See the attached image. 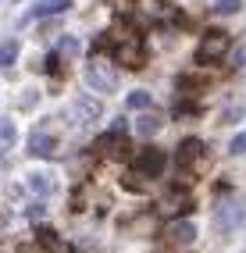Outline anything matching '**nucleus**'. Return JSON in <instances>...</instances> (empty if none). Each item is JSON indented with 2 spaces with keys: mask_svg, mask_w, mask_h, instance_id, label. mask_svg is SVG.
<instances>
[{
  "mask_svg": "<svg viewBox=\"0 0 246 253\" xmlns=\"http://www.w3.org/2000/svg\"><path fill=\"white\" fill-rule=\"evenodd\" d=\"M243 7V0H214V11L218 14H236Z\"/></svg>",
  "mask_w": 246,
  "mask_h": 253,
  "instance_id": "16",
  "label": "nucleus"
},
{
  "mask_svg": "<svg viewBox=\"0 0 246 253\" xmlns=\"http://www.w3.org/2000/svg\"><path fill=\"white\" fill-rule=\"evenodd\" d=\"M86 82H89L93 89L107 93V89H114V86H118V72L111 68V61H104V57H93V61L86 64Z\"/></svg>",
  "mask_w": 246,
  "mask_h": 253,
  "instance_id": "2",
  "label": "nucleus"
},
{
  "mask_svg": "<svg viewBox=\"0 0 246 253\" xmlns=\"http://www.w3.org/2000/svg\"><path fill=\"white\" fill-rule=\"evenodd\" d=\"M79 50H82V43H79L75 36H61V43H57V54H64V57H79Z\"/></svg>",
  "mask_w": 246,
  "mask_h": 253,
  "instance_id": "15",
  "label": "nucleus"
},
{
  "mask_svg": "<svg viewBox=\"0 0 246 253\" xmlns=\"http://www.w3.org/2000/svg\"><path fill=\"white\" fill-rule=\"evenodd\" d=\"M14 57H18V43L7 40V43H0V68H11Z\"/></svg>",
  "mask_w": 246,
  "mask_h": 253,
  "instance_id": "13",
  "label": "nucleus"
},
{
  "mask_svg": "<svg viewBox=\"0 0 246 253\" xmlns=\"http://www.w3.org/2000/svg\"><path fill=\"white\" fill-rule=\"evenodd\" d=\"M29 189L36 193V196L54 193V175H46V171H32V175H29Z\"/></svg>",
  "mask_w": 246,
  "mask_h": 253,
  "instance_id": "9",
  "label": "nucleus"
},
{
  "mask_svg": "<svg viewBox=\"0 0 246 253\" xmlns=\"http://www.w3.org/2000/svg\"><path fill=\"white\" fill-rule=\"evenodd\" d=\"M228 154H236V157H239V154H246V132H239V136L228 143Z\"/></svg>",
  "mask_w": 246,
  "mask_h": 253,
  "instance_id": "17",
  "label": "nucleus"
},
{
  "mask_svg": "<svg viewBox=\"0 0 246 253\" xmlns=\"http://www.w3.org/2000/svg\"><path fill=\"white\" fill-rule=\"evenodd\" d=\"M161 125L164 122H161L157 114H143L139 122H136V132H139V136H154V132H161Z\"/></svg>",
  "mask_w": 246,
  "mask_h": 253,
  "instance_id": "12",
  "label": "nucleus"
},
{
  "mask_svg": "<svg viewBox=\"0 0 246 253\" xmlns=\"http://www.w3.org/2000/svg\"><path fill=\"white\" fill-rule=\"evenodd\" d=\"M204 143L200 139H182V146H178V154H175V161L182 164V168H196V164H204Z\"/></svg>",
  "mask_w": 246,
  "mask_h": 253,
  "instance_id": "5",
  "label": "nucleus"
},
{
  "mask_svg": "<svg viewBox=\"0 0 246 253\" xmlns=\"http://www.w3.org/2000/svg\"><path fill=\"white\" fill-rule=\"evenodd\" d=\"M243 61H246V46H243V50H236V54H232V68H239Z\"/></svg>",
  "mask_w": 246,
  "mask_h": 253,
  "instance_id": "18",
  "label": "nucleus"
},
{
  "mask_svg": "<svg viewBox=\"0 0 246 253\" xmlns=\"http://www.w3.org/2000/svg\"><path fill=\"white\" fill-rule=\"evenodd\" d=\"M125 104L132 107V111H146V107H150V93H146V89H136V93L125 96Z\"/></svg>",
  "mask_w": 246,
  "mask_h": 253,
  "instance_id": "14",
  "label": "nucleus"
},
{
  "mask_svg": "<svg viewBox=\"0 0 246 253\" xmlns=\"http://www.w3.org/2000/svg\"><path fill=\"white\" fill-rule=\"evenodd\" d=\"M243 217H246V211L236 204V200H225V204L218 207V228L221 232H236L243 225Z\"/></svg>",
  "mask_w": 246,
  "mask_h": 253,
  "instance_id": "4",
  "label": "nucleus"
},
{
  "mask_svg": "<svg viewBox=\"0 0 246 253\" xmlns=\"http://www.w3.org/2000/svg\"><path fill=\"white\" fill-rule=\"evenodd\" d=\"M136 171L146 178H157L164 171V150H143V154H136Z\"/></svg>",
  "mask_w": 246,
  "mask_h": 253,
  "instance_id": "3",
  "label": "nucleus"
},
{
  "mask_svg": "<svg viewBox=\"0 0 246 253\" xmlns=\"http://www.w3.org/2000/svg\"><path fill=\"white\" fill-rule=\"evenodd\" d=\"M14 143H18V128H14L11 118H0V154H7Z\"/></svg>",
  "mask_w": 246,
  "mask_h": 253,
  "instance_id": "10",
  "label": "nucleus"
},
{
  "mask_svg": "<svg viewBox=\"0 0 246 253\" xmlns=\"http://www.w3.org/2000/svg\"><path fill=\"white\" fill-rule=\"evenodd\" d=\"M72 0H43V4L32 11V18H43V14H61V11H68Z\"/></svg>",
  "mask_w": 246,
  "mask_h": 253,
  "instance_id": "11",
  "label": "nucleus"
},
{
  "mask_svg": "<svg viewBox=\"0 0 246 253\" xmlns=\"http://www.w3.org/2000/svg\"><path fill=\"white\" fill-rule=\"evenodd\" d=\"M225 50H228V36L218 32V29H210V32H204L200 46H196V61L200 64H214V61L225 57Z\"/></svg>",
  "mask_w": 246,
  "mask_h": 253,
  "instance_id": "1",
  "label": "nucleus"
},
{
  "mask_svg": "<svg viewBox=\"0 0 246 253\" xmlns=\"http://www.w3.org/2000/svg\"><path fill=\"white\" fill-rule=\"evenodd\" d=\"M168 239L171 243H193L196 239V225L193 221H171L168 225Z\"/></svg>",
  "mask_w": 246,
  "mask_h": 253,
  "instance_id": "8",
  "label": "nucleus"
},
{
  "mask_svg": "<svg viewBox=\"0 0 246 253\" xmlns=\"http://www.w3.org/2000/svg\"><path fill=\"white\" fill-rule=\"evenodd\" d=\"M100 100H93V96H79L75 100V118H79V125H89V122H96L100 118Z\"/></svg>",
  "mask_w": 246,
  "mask_h": 253,
  "instance_id": "6",
  "label": "nucleus"
},
{
  "mask_svg": "<svg viewBox=\"0 0 246 253\" xmlns=\"http://www.w3.org/2000/svg\"><path fill=\"white\" fill-rule=\"evenodd\" d=\"M29 150L36 157H50L54 150H57V139L50 136V132H32V136H29Z\"/></svg>",
  "mask_w": 246,
  "mask_h": 253,
  "instance_id": "7",
  "label": "nucleus"
}]
</instances>
